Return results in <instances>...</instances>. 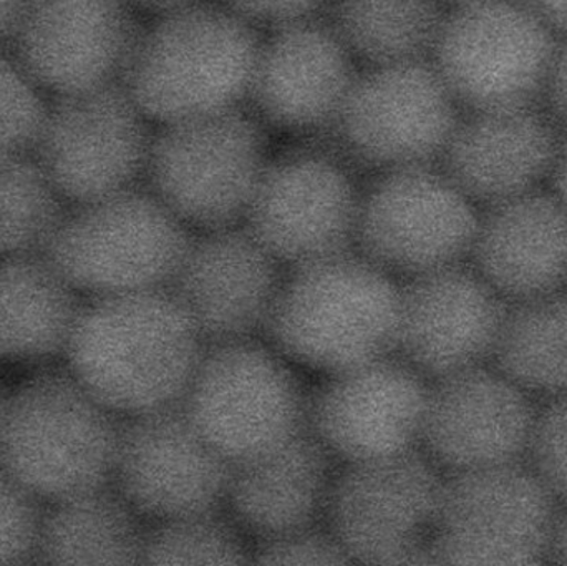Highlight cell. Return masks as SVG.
<instances>
[{
  "label": "cell",
  "mask_w": 567,
  "mask_h": 566,
  "mask_svg": "<svg viewBox=\"0 0 567 566\" xmlns=\"http://www.w3.org/2000/svg\"><path fill=\"white\" fill-rule=\"evenodd\" d=\"M133 9L130 0H25L13 59L55 96L120 82L142 30Z\"/></svg>",
  "instance_id": "2e32d148"
},
{
  "label": "cell",
  "mask_w": 567,
  "mask_h": 566,
  "mask_svg": "<svg viewBox=\"0 0 567 566\" xmlns=\"http://www.w3.org/2000/svg\"><path fill=\"white\" fill-rule=\"evenodd\" d=\"M206 341L168 289L93 296L65 354L73 378L116 415L148 414L185 399Z\"/></svg>",
  "instance_id": "6da1fadb"
},
{
  "label": "cell",
  "mask_w": 567,
  "mask_h": 566,
  "mask_svg": "<svg viewBox=\"0 0 567 566\" xmlns=\"http://www.w3.org/2000/svg\"><path fill=\"white\" fill-rule=\"evenodd\" d=\"M45 112L42 90L16 59L0 53V159L32 152Z\"/></svg>",
  "instance_id": "4dcf8cb0"
},
{
  "label": "cell",
  "mask_w": 567,
  "mask_h": 566,
  "mask_svg": "<svg viewBox=\"0 0 567 566\" xmlns=\"http://www.w3.org/2000/svg\"><path fill=\"white\" fill-rule=\"evenodd\" d=\"M25 0H0V43L10 42Z\"/></svg>",
  "instance_id": "ab89813d"
},
{
  "label": "cell",
  "mask_w": 567,
  "mask_h": 566,
  "mask_svg": "<svg viewBox=\"0 0 567 566\" xmlns=\"http://www.w3.org/2000/svg\"><path fill=\"white\" fill-rule=\"evenodd\" d=\"M115 412L70 374L20 385L0 409V465L40 501H62L113 482Z\"/></svg>",
  "instance_id": "277c9868"
},
{
  "label": "cell",
  "mask_w": 567,
  "mask_h": 566,
  "mask_svg": "<svg viewBox=\"0 0 567 566\" xmlns=\"http://www.w3.org/2000/svg\"><path fill=\"white\" fill-rule=\"evenodd\" d=\"M556 502L519 462L446 474L432 564H543L559 514Z\"/></svg>",
  "instance_id": "8fae6325"
},
{
  "label": "cell",
  "mask_w": 567,
  "mask_h": 566,
  "mask_svg": "<svg viewBox=\"0 0 567 566\" xmlns=\"http://www.w3.org/2000/svg\"><path fill=\"white\" fill-rule=\"evenodd\" d=\"M142 515L112 482L43 511L37 542L39 564H142L146 528Z\"/></svg>",
  "instance_id": "484cf974"
},
{
  "label": "cell",
  "mask_w": 567,
  "mask_h": 566,
  "mask_svg": "<svg viewBox=\"0 0 567 566\" xmlns=\"http://www.w3.org/2000/svg\"><path fill=\"white\" fill-rule=\"evenodd\" d=\"M535 419L525 389L475 366L432 381L420 449L446 474L515 464L528 454Z\"/></svg>",
  "instance_id": "ac0fdd59"
},
{
  "label": "cell",
  "mask_w": 567,
  "mask_h": 566,
  "mask_svg": "<svg viewBox=\"0 0 567 566\" xmlns=\"http://www.w3.org/2000/svg\"><path fill=\"white\" fill-rule=\"evenodd\" d=\"M548 560L567 565V508L559 512L549 541Z\"/></svg>",
  "instance_id": "f35d334b"
},
{
  "label": "cell",
  "mask_w": 567,
  "mask_h": 566,
  "mask_svg": "<svg viewBox=\"0 0 567 566\" xmlns=\"http://www.w3.org/2000/svg\"><path fill=\"white\" fill-rule=\"evenodd\" d=\"M265 123L245 106L159 126L150 146V192L198 233L245 223L268 168Z\"/></svg>",
  "instance_id": "5b68a950"
},
{
  "label": "cell",
  "mask_w": 567,
  "mask_h": 566,
  "mask_svg": "<svg viewBox=\"0 0 567 566\" xmlns=\"http://www.w3.org/2000/svg\"><path fill=\"white\" fill-rule=\"evenodd\" d=\"M284 278L281 263L241 225L193 236L166 289L206 344H218L265 332Z\"/></svg>",
  "instance_id": "ffe728a7"
},
{
  "label": "cell",
  "mask_w": 567,
  "mask_h": 566,
  "mask_svg": "<svg viewBox=\"0 0 567 566\" xmlns=\"http://www.w3.org/2000/svg\"><path fill=\"white\" fill-rule=\"evenodd\" d=\"M332 461L307 428L281 447L233 465L225 501L233 521L258 542L313 527L327 514Z\"/></svg>",
  "instance_id": "cb8c5ba5"
},
{
  "label": "cell",
  "mask_w": 567,
  "mask_h": 566,
  "mask_svg": "<svg viewBox=\"0 0 567 566\" xmlns=\"http://www.w3.org/2000/svg\"><path fill=\"white\" fill-rule=\"evenodd\" d=\"M529 464L556 501L567 505V394L536 411Z\"/></svg>",
  "instance_id": "d6a6232c"
},
{
  "label": "cell",
  "mask_w": 567,
  "mask_h": 566,
  "mask_svg": "<svg viewBox=\"0 0 567 566\" xmlns=\"http://www.w3.org/2000/svg\"><path fill=\"white\" fill-rule=\"evenodd\" d=\"M470 258L508 305L566 291V206L549 188L485 206Z\"/></svg>",
  "instance_id": "603a6c76"
},
{
  "label": "cell",
  "mask_w": 567,
  "mask_h": 566,
  "mask_svg": "<svg viewBox=\"0 0 567 566\" xmlns=\"http://www.w3.org/2000/svg\"><path fill=\"white\" fill-rule=\"evenodd\" d=\"M192 239L152 192L133 186L65 213L43 256L76 291L122 295L168 288Z\"/></svg>",
  "instance_id": "8992f818"
},
{
  "label": "cell",
  "mask_w": 567,
  "mask_h": 566,
  "mask_svg": "<svg viewBox=\"0 0 567 566\" xmlns=\"http://www.w3.org/2000/svg\"><path fill=\"white\" fill-rule=\"evenodd\" d=\"M402 285L357 249L290 268L266 325L293 366L337 374L395 354Z\"/></svg>",
  "instance_id": "7a4b0ae2"
},
{
  "label": "cell",
  "mask_w": 567,
  "mask_h": 566,
  "mask_svg": "<svg viewBox=\"0 0 567 566\" xmlns=\"http://www.w3.org/2000/svg\"><path fill=\"white\" fill-rule=\"evenodd\" d=\"M182 408L233 465L309 428V398L292 362L256 338L206 346Z\"/></svg>",
  "instance_id": "52a82bcc"
},
{
  "label": "cell",
  "mask_w": 567,
  "mask_h": 566,
  "mask_svg": "<svg viewBox=\"0 0 567 566\" xmlns=\"http://www.w3.org/2000/svg\"><path fill=\"white\" fill-rule=\"evenodd\" d=\"M563 135L543 105L463 112L439 166L485 208L549 183Z\"/></svg>",
  "instance_id": "7402d4cb"
},
{
  "label": "cell",
  "mask_w": 567,
  "mask_h": 566,
  "mask_svg": "<svg viewBox=\"0 0 567 566\" xmlns=\"http://www.w3.org/2000/svg\"><path fill=\"white\" fill-rule=\"evenodd\" d=\"M462 115L432 60L367 66L330 133L347 162L395 172L439 165Z\"/></svg>",
  "instance_id": "9c48e42d"
},
{
  "label": "cell",
  "mask_w": 567,
  "mask_h": 566,
  "mask_svg": "<svg viewBox=\"0 0 567 566\" xmlns=\"http://www.w3.org/2000/svg\"><path fill=\"white\" fill-rule=\"evenodd\" d=\"M429 379L396 354L327 375L309 398V429L343 464L420 447Z\"/></svg>",
  "instance_id": "e0dca14e"
},
{
  "label": "cell",
  "mask_w": 567,
  "mask_h": 566,
  "mask_svg": "<svg viewBox=\"0 0 567 566\" xmlns=\"http://www.w3.org/2000/svg\"><path fill=\"white\" fill-rule=\"evenodd\" d=\"M42 517L40 498L0 465V565L35 560Z\"/></svg>",
  "instance_id": "1f68e13d"
},
{
  "label": "cell",
  "mask_w": 567,
  "mask_h": 566,
  "mask_svg": "<svg viewBox=\"0 0 567 566\" xmlns=\"http://www.w3.org/2000/svg\"><path fill=\"white\" fill-rule=\"evenodd\" d=\"M362 195L342 155L290 150L269 159L243 226L297 268L355 249Z\"/></svg>",
  "instance_id": "5bb4252c"
},
{
  "label": "cell",
  "mask_w": 567,
  "mask_h": 566,
  "mask_svg": "<svg viewBox=\"0 0 567 566\" xmlns=\"http://www.w3.org/2000/svg\"><path fill=\"white\" fill-rule=\"evenodd\" d=\"M549 189L558 196L559 202L567 208V130L563 135L558 158H556L555 168H553L551 178H549Z\"/></svg>",
  "instance_id": "74e56055"
},
{
  "label": "cell",
  "mask_w": 567,
  "mask_h": 566,
  "mask_svg": "<svg viewBox=\"0 0 567 566\" xmlns=\"http://www.w3.org/2000/svg\"><path fill=\"white\" fill-rule=\"evenodd\" d=\"M542 105L563 130H567V33L559 35Z\"/></svg>",
  "instance_id": "d590c367"
},
{
  "label": "cell",
  "mask_w": 567,
  "mask_h": 566,
  "mask_svg": "<svg viewBox=\"0 0 567 566\" xmlns=\"http://www.w3.org/2000/svg\"><path fill=\"white\" fill-rule=\"evenodd\" d=\"M150 123L122 82L56 95L33 156L63 199L95 202L133 188L146 172Z\"/></svg>",
  "instance_id": "4fadbf2b"
},
{
  "label": "cell",
  "mask_w": 567,
  "mask_h": 566,
  "mask_svg": "<svg viewBox=\"0 0 567 566\" xmlns=\"http://www.w3.org/2000/svg\"><path fill=\"white\" fill-rule=\"evenodd\" d=\"M231 469L182 404L125 418L120 425L113 484L143 518L165 522L219 511Z\"/></svg>",
  "instance_id": "9a60e30c"
},
{
  "label": "cell",
  "mask_w": 567,
  "mask_h": 566,
  "mask_svg": "<svg viewBox=\"0 0 567 566\" xmlns=\"http://www.w3.org/2000/svg\"><path fill=\"white\" fill-rule=\"evenodd\" d=\"M3 395H2V392H0V409H2V404H3Z\"/></svg>",
  "instance_id": "7bdbcfd3"
},
{
  "label": "cell",
  "mask_w": 567,
  "mask_h": 566,
  "mask_svg": "<svg viewBox=\"0 0 567 566\" xmlns=\"http://www.w3.org/2000/svg\"><path fill=\"white\" fill-rule=\"evenodd\" d=\"M235 521L219 512L156 522L146 531L142 564L241 565L252 562V550Z\"/></svg>",
  "instance_id": "f546056e"
},
{
  "label": "cell",
  "mask_w": 567,
  "mask_h": 566,
  "mask_svg": "<svg viewBox=\"0 0 567 566\" xmlns=\"http://www.w3.org/2000/svg\"><path fill=\"white\" fill-rule=\"evenodd\" d=\"M446 10L443 0H330V25L357 63L419 62L432 56Z\"/></svg>",
  "instance_id": "4316f807"
},
{
  "label": "cell",
  "mask_w": 567,
  "mask_h": 566,
  "mask_svg": "<svg viewBox=\"0 0 567 566\" xmlns=\"http://www.w3.org/2000/svg\"><path fill=\"white\" fill-rule=\"evenodd\" d=\"M252 562L265 565H346L352 564L336 535L317 525L258 542Z\"/></svg>",
  "instance_id": "836d02e7"
},
{
  "label": "cell",
  "mask_w": 567,
  "mask_h": 566,
  "mask_svg": "<svg viewBox=\"0 0 567 566\" xmlns=\"http://www.w3.org/2000/svg\"><path fill=\"white\" fill-rule=\"evenodd\" d=\"M558 33L523 0L449 7L432 60L463 112L542 105Z\"/></svg>",
  "instance_id": "ba28073f"
},
{
  "label": "cell",
  "mask_w": 567,
  "mask_h": 566,
  "mask_svg": "<svg viewBox=\"0 0 567 566\" xmlns=\"http://www.w3.org/2000/svg\"><path fill=\"white\" fill-rule=\"evenodd\" d=\"M133 7L150 10V12L159 13L169 12V10L182 9V7L195 6V3L205 2V0H130Z\"/></svg>",
  "instance_id": "60d3db41"
},
{
  "label": "cell",
  "mask_w": 567,
  "mask_h": 566,
  "mask_svg": "<svg viewBox=\"0 0 567 566\" xmlns=\"http://www.w3.org/2000/svg\"><path fill=\"white\" fill-rule=\"evenodd\" d=\"M65 213L35 156L0 159V258L43 255Z\"/></svg>",
  "instance_id": "f1b7e54d"
},
{
  "label": "cell",
  "mask_w": 567,
  "mask_h": 566,
  "mask_svg": "<svg viewBox=\"0 0 567 566\" xmlns=\"http://www.w3.org/2000/svg\"><path fill=\"white\" fill-rule=\"evenodd\" d=\"M82 305L43 255L0 258V359L40 361L65 352Z\"/></svg>",
  "instance_id": "d4e9b609"
},
{
  "label": "cell",
  "mask_w": 567,
  "mask_h": 566,
  "mask_svg": "<svg viewBox=\"0 0 567 566\" xmlns=\"http://www.w3.org/2000/svg\"><path fill=\"white\" fill-rule=\"evenodd\" d=\"M528 3L558 35L567 33V0H523Z\"/></svg>",
  "instance_id": "8d00e7d4"
},
{
  "label": "cell",
  "mask_w": 567,
  "mask_h": 566,
  "mask_svg": "<svg viewBox=\"0 0 567 566\" xmlns=\"http://www.w3.org/2000/svg\"><path fill=\"white\" fill-rule=\"evenodd\" d=\"M493 359L526 392L566 395L567 291L509 302Z\"/></svg>",
  "instance_id": "83f0119b"
},
{
  "label": "cell",
  "mask_w": 567,
  "mask_h": 566,
  "mask_svg": "<svg viewBox=\"0 0 567 566\" xmlns=\"http://www.w3.org/2000/svg\"><path fill=\"white\" fill-rule=\"evenodd\" d=\"M480 212L439 165L380 173L360 203L355 249L393 278L462 263Z\"/></svg>",
  "instance_id": "7c38bea8"
},
{
  "label": "cell",
  "mask_w": 567,
  "mask_h": 566,
  "mask_svg": "<svg viewBox=\"0 0 567 566\" xmlns=\"http://www.w3.org/2000/svg\"><path fill=\"white\" fill-rule=\"evenodd\" d=\"M330 0H221V6L255 29L272 30L317 19Z\"/></svg>",
  "instance_id": "e575fe53"
},
{
  "label": "cell",
  "mask_w": 567,
  "mask_h": 566,
  "mask_svg": "<svg viewBox=\"0 0 567 566\" xmlns=\"http://www.w3.org/2000/svg\"><path fill=\"white\" fill-rule=\"evenodd\" d=\"M508 302L463 263L406 279L395 354L429 381L493 358Z\"/></svg>",
  "instance_id": "d6986e66"
},
{
  "label": "cell",
  "mask_w": 567,
  "mask_h": 566,
  "mask_svg": "<svg viewBox=\"0 0 567 566\" xmlns=\"http://www.w3.org/2000/svg\"><path fill=\"white\" fill-rule=\"evenodd\" d=\"M357 75V60L333 27L306 20L262 40L246 102L278 132H330Z\"/></svg>",
  "instance_id": "44dd1931"
},
{
  "label": "cell",
  "mask_w": 567,
  "mask_h": 566,
  "mask_svg": "<svg viewBox=\"0 0 567 566\" xmlns=\"http://www.w3.org/2000/svg\"><path fill=\"white\" fill-rule=\"evenodd\" d=\"M262 39L226 9L195 3L142 29L120 82L156 125L241 106Z\"/></svg>",
  "instance_id": "3957f363"
},
{
  "label": "cell",
  "mask_w": 567,
  "mask_h": 566,
  "mask_svg": "<svg viewBox=\"0 0 567 566\" xmlns=\"http://www.w3.org/2000/svg\"><path fill=\"white\" fill-rule=\"evenodd\" d=\"M443 481L420 447L346 464L327 505L330 532L352 564H432Z\"/></svg>",
  "instance_id": "30bf717a"
},
{
  "label": "cell",
  "mask_w": 567,
  "mask_h": 566,
  "mask_svg": "<svg viewBox=\"0 0 567 566\" xmlns=\"http://www.w3.org/2000/svg\"><path fill=\"white\" fill-rule=\"evenodd\" d=\"M446 7L460 6V3L472 2V0H443Z\"/></svg>",
  "instance_id": "b9f144b4"
}]
</instances>
